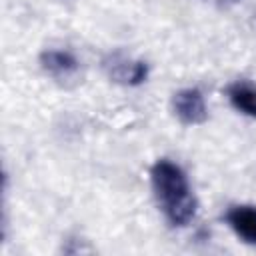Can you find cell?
Segmentation results:
<instances>
[{
  "label": "cell",
  "mask_w": 256,
  "mask_h": 256,
  "mask_svg": "<svg viewBox=\"0 0 256 256\" xmlns=\"http://www.w3.org/2000/svg\"><path fill=\"white\" fill-rule=\"evenodd\" d=\"M150 182L156 202L172 226H186L192 222L198 210L196 196L188 184L184 170L162 158L150 168Z\"/></svg>",
  "instance_id": "cell-1"
},
{
  "label": "cell",
  "mask_w": 256,
  "mask_h": 256,
  "mask_svg": "<svg viewBox=\"0 0 256 256\" xmlns=\"http://www.w3.org/2000/svg\"><path fill=\"white\" fill-rule=\"evenodd\" d=\"M42 70L60 84L76 82L80 76V62L68 50H44L40 54Z\"/></svg>",
  "instance_id": "cell-2"
},
{
  "label": "cell",
  "mask_w": 256,
  "mask_h": 256,
  "mask_svg": "<svg viewBox=\"0 0 256 256\" xmlns=\"http://www.w3.org/2000/svg\"><path fill=\"white\" fill-rule=\"evenodd\" d=\"M106 74L124 86H138L148 78V64L142 60H132L124 54H110L104 60Z\"/></svg>",
  "instance_id": "cell-3"
},
{
  "label": "cell",
  "mask_w": 256,
  "mask_h": 256,
  "mask_svg": "<svg viewBox=\"0 0 256 256\" xmlns=\"http://www.w3.org/2000/svg\"><path fill=\"white\" fill-rule=\"evenodd\" d=\"M172 108H174V114L178 116V120L186 126L202 124L208 118V108H206L204 96L198 88H184V90L176 92L174 100H172Z\"/></svg>",
  "instance_id": "cell-4"
},
{
  "label": "cell",
  "mask_w": 256,
  "mask_h": 256,
  "mask_svg": "<svg viewBox=\"0 0 256 256\" xmlns=\"http://www.w3.org/2000/svg\"><path fill=\"white\" fill-rule=\"evenodd\" d=\"M224 220L240 240L256 246V206L250 204L230 206L224 214Z\"/></svg>",
  "instance_id": "cell-5"
},
{
  "label": "cell",
  "mask_w": 256,
  "mask_h": 256,
  "mask_svg": "<svg viewBox=\"0 0 256 256\" xmlns=\"http://www.w3.org/2000/svg\"><path fill=\"white\" fill-rule=\"evenodd\" d=\"M226 94L230 104L238 112L250 118H256V84L248 80H236L226 88Z\"/></svg>",
  "instance_id": "cell-6"
}]
</instances>
